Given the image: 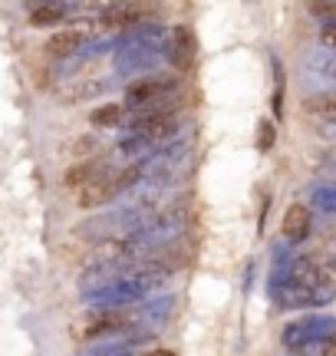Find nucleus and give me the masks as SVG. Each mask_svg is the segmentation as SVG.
Returning a JSON list of instances; mask_svg holds the SVG:
<instances>
[{
	"instance_id": "obj_12",
	"label": "nucleus",
	"mask_w": 336,
	"mask_h": 356,
	"mask_svg": "<svg viewBox=\"0 0 336 356\" xmlns=\"http://www.w3.org/2000/svg\"><path fill=\"white\" fill-rule=\"evenodd\" d=\"M112 83L109 79H79V83H69L66 89H60V99L63 102H83V99H92V96H103L109 92Z\"/></svg>"
},
{
	"instance_id": "obj_4",
	"label": "nucleus",
	"mask_w": 336,
	"mask_h": 356,
	"mask_svg": "<svg viewBox=\"0 0 336 356\" xmlns=\"http://www.w3.org/2000/svg\"><path fill=\"white\" fill-rule=\"evenodd\" d=\"M330 337H336V317L310 314V317H300L294 323H287L284 333H280V343H284V350H290V353L297 356L307 346L320 343V340H330Z\"/></svg>"
},
{
	"instance_id": "obj_16",
	"label": "nucleus",
	"mask_w": 336,
	"mask_h": 356,
	"mask_svg": "<svg viewBox=\"0 0 336 356\" xmlns=\"http://www.w3.org/2000/svg\"><path fill=\"white\" fill-rule=\"evenodd\" d=\"M313 261L324 267L326 274H333V277H336V238H326V241H320V248L313 251Z\"/></svg>"
},
{
	"instance_id": "obj_11",
	"label": "nucleus",
	"mask_w": 336,
	"mask_h": 356,
	"mask_svg": "<svg viewBox=\"0 0 336 356\" xmlns=\"http://www.w3.org/2000/svg\"><path fill=\"white\" fill-rule=\"evenodd\" d=\"M106 168V162H99V159H86V162H76V165H69L66 168V175H63V185L69 191H79V188H86L92 178L99 175Z\"/></svg>"
},
{
	"instance_id": "obj_6",
	"label": "nucleus",
	"mask_w": 336,
	"mask_h": 356,
	"mask_svg": "<svg viewBox=\"0 0 336 356\" xmlns=\"http://www.w3.org/2000/svg\"><path fill=\"white\" fill-rule=\"evenodd\" d=\"M122 195V185H119V172H112V168L106 165L99 175L92 178L86 188L76 191V202L79 208H86V211H96V208H103V204H109L112 198H119Z\"/></svg>"
},
{
	"instance_id": "obj_7",
	"label": "nucleus",
	"mask_w": 336,
	"mask_h": 356,
	"mask_svg": "<svg viewBox=\"0 0 336 356\" xmlns=\"http://www.w3.org/2000/svg\"><path fill=\"white\" fill-rule=\"evenodd\" d=\"M303 76L307 86L326 89V96H336V53L333 50H317L303 56Z\"/></svg>"
},
{
	"instance_id": "obj_10",
	"label": "nucleus",
	"mask_w": 336,
	"mask_h": 356,
	"mask_svg": "<svg viewBox=\"0 0 336 356\" xmlns=\"http://www.w3.org/2000/svg\"><path fill=\"white\" fill-rule=\"evenodd\" d=\"M168 60L178 66V70H185V66L194 60V40L185 26H178V30L168 33Z\"/></svg>"
},
{
	"instance_id": "obj_22",
	"label": "nucleus",
	"mask_w": 336,
	"mask_h": 356,
	"mask_svg": "<svg viewBox=\"0 0 336 356\" xmlns=\"http://www.w3.org/2000/svg\"><path fill=\"white\" fill-rule=\"evenodd\" d=\"M142 356H175L171 350H149V353H142Z\"/></svg>"
},
{
	"instance_id": "obj_3",
	"label": "nucleus",
	"mask_w": 336,
	"mask_h": 356,
	"mask_svg": "<svg viewBox=\"0 0 336 356\" xmlns=\"http://www.w3.org/2000/svg\"><path fill=\"white\" fill-rule=\"evenodd\" d=\"M135 330V314L132 310H92L83 314L73 337L79 343H90V340H112V337H126Z\"/></svg>"
},
{
	"instance_id": "obj_14",
	"label": "nucleus",
	"mask_w": 336,
	"mask_h": 356,
	"mask_svg": "<svg viewBox=\"0 0 336 356\" xmlns=\"http://www.w3.org/2000/svg\"><path fill=\"white\" fill-rule=\"evenodd\" d=\"M303 109L313 115H320L324 122H330V126H336V96H326V92H313V96H307L303 99Z\"/></svg>"
},
{
	"instance_id": "obj_21",
	"label": "nucleus",
	"mask_w": 336,
	"mask_h": 356,
	"mask_svg": "<svg viewBox=\"0 0 336 356\" xmlns=\"http://www.w3.org/2000/svg\"><path fill=\"white\" fill-rule=\"evenodd\" d=\"M320 43H324V50L336 53V20H326V24L320 26Z\"/></svg>"
},
{
	"instance_id": "obj_17",
	"label": "nucleus",
	"mask_w": 336,
	"mask_h": 356,
	"mask_svg": "<svg viewBox=\"0 0 336 356\" xmlns=\"http://www.w3.org/2000/svg\"><path fill=\"white\" fill-rule=\"evenodd\" d=\"M310 202L317 204V208H324V211H330V215H336V185H330V181H324V185H317V188L310 191Z\"/></svg>"
},
{
	"instance_id": "obj_9",
	"label": "nucleus",
	"mask_w": 336,
	"mask_h": 356,
	"mask_svg": "<svg viewBox=\"0 0 336 356\" xmlns=\"http://www.w3.org/2000/svg\"><path fill=\"white\" fill-rule=\"evenodd\" d=\"M79 7L73 3H37L33 10H30V26H56V24H66V17L69 13H76Z\"/></svg>"
},
{
	"instance_id": "obj_1",
	"label": "nucleus",
	"mask_w": 336,
	"mask_h": 356,
	"mask_svg": "<svg viewBox=\"0 0 336 356\" xmlns=\"http://www.w3.org/2000/svg\"><path fill=\"white\" fill-rule=\"evenodd\" d=\"M271 293H274V300H277V307H284V310L326 307L336 300V277L326 274L313 257L300 254L274 267Z\"/></svg>"
},
{
	"instance_id": "obj_13",
	"label": "nucleus",
	"mask_w": 336,
	"mask_h": 356,
	"mask_svg": "<svg viewBox=\"0 0 336 356\" xmlns=\"http://www.w3.org/2000/svg\"><path fill=\"white\" fill-rule=\"evenodd\" d=\"M90 122L96 129H116L126 122V106L122 102H106L99 109H92L90 113Z\"/></svg>"
},
{
	"instance_id": "obj_19",
	"label": "nucleus",
	"mask_w": 336,
	"mask_h": 356,
	"mask_svg": "<svg viewBox=\"0 0 336 356\" xmlns=\"http://www.w3.org/2000/svg\"><path fill=\"white\" fill-rule=\"evenodd\" d=\"M132 350L135 346H129V343H99V346H92L90 353H83V356H132Z\"/></svg>"
},
{
	"instance_id": "obj_15",
	"label": "nucleus",
	"mask_w": 336,
	"mask_h": 356,
	"mask_svg": "<svg viewBox=\"0 0 336 356\" xmlns=\"http://www.w3.org/2000/svg\"><path fill=\"white\" fill-rule=\"evenodd\" d=\"M274 66V99H271V113L274 119H284V89H287V79H284V70H280V60H271Z\"/></svg>"
},
{
	"instance_id": "obj_2",
	"label": "nucleus",
	"mask_w": 336,
	"mask_h": 356,
	"mask_svg": "<svg viewBox=\"0 0 336 356\" xmlns=\"http://www.w3.org/2000/svg\"><path fill=\"white\" fill-rule=\"evenodd\" d=\"M168 33L171 30H162V26L152 24L132 30L129 37L122 40V47H119L116 66L122 73H149L162 56L168 60Z\"/></svg>"
},
{
	"instance_id": "obj_5",
	"label": "nucleus",
	"mask_w": 336,
	"mask_h": 356,
	"mask_svg": "<svg viewBox=\"0 0 336 356\" xmlns=\"http://www.w3.org/2000/svg\"><path fill=\"white\" fill-rule=\"evenodd\" d=\"M181 79L168 76V73H156V76H139L126 86V113L129 109H139V106H149V102L168 99V96H178Z\"/></svg>"
},
{
	"instance_id": "obj_20",
	"label": "nucleus",
	"mask_w": 336,
	"mask_h": 356,
	"mask_svg": "<svg viewBox=\"0 0 336 356\" xmlns=\"http://www.w3.org/2000/svg\"><path fill=\"white\" fill-rule=\"evenodd\" d=\"M297 356H336V337H330V340H320V343H313L307 346L303 353Z\"/></svg>"
},
{
	"instance_id": "obj_18",
	"label": "nucleus",
	"mask_w": 336,
	"mask_h": 356,
	"mask_svg": "<svg viewBox=\"0 0 336 356\" xmlns=\"http://www.w3.org/2000/svg\"><path fill=\"white\" fill-rule=\"evenodd\" d=\"M274 139H277V129H274V119H260L258 122V152H271Z\"/></svg>"
},
{
	"instance_id": "obj_8",
	"label": "nucleus",
	"mask_w": 336,
	"mask_h": 356,
	"mask_svg": "<svg viewBox=\"0 0 336 356\" xmlns=\"http://www.w3.org/2000/svg\"><path fill=\"white\" fill-rule=\"evenodd\" d=\"M313 231V215L307 204H290L284 211V218H280V238H284L287 244H303L307 238H310Z\"/></svg>"
}]
</instances>
